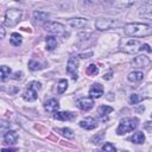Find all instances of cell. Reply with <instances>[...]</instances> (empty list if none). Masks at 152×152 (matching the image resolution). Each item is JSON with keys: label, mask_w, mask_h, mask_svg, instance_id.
<instances>
[{"label": "cell", "mask_w": 152, "mask_h": 152, "mask_svg": "<svg viewBox=\"0 0 152 152\" xmlns=\"http://www.w3.org/2000/svg\"><path fill=\"white\" fill-rule=\"evenodd\" d=\"M21 15H23V12L20 10H17V8L7 10L5 14V24L7 26H15L21 19Z\"/></svg>", "instance_id": "cell-5"}, {"label": "cell", "mask_w": 152, "mask_h": 152, "mask_svg": "<svg viewBox=\"0 0 152 152\" xmlns=\"http://www.w3.org/2000/svg\"><path fill=\"white\" fill-rule=\"evenodd\" d=\"M120 26H125L121 21L116 19H108V18H100L95 21V27L97 30H109V28H116Z\"/></svg>", "instance_id": "cell-4"}, {"label": "cell", "mask_w": 152, "mask_h": 152, "mask_svg": "<svg viewBox=\"0 0 152 152\" xmlns=\"http://www.w3.org/2000/svg\"><path fill=\"white\" fill-rule=\"evenodd\" d=\"M18 140V134L14 132V131H7L5 134H4V142L5 144H8V145H13L15 144Z\"/></svg>", "instance_id": "cell-13"}, {"label": "cell", "mask_w": 152, "mask_h": 152, "mask_svg": "<svg viewBox=\"0 0 152 152\" xmlns=\"http://www.w3.org/2000/svg\"><path fill=\"white\" fill-rule=\"evenodd\" d=\"M44 107H45V109H46L48 112H55V113H56V110L59 108V104H58V101H57V100L50 99V100H48V101L45 102Z\"/></svg>", "instance_id": "cell-17"}, {"label": "cell", "mask_w": 152, "mask_h": 152, "mask_svg": "<svg viewBox=\"0 0 152 152\" xmlns=\"http://www.w3.org/2000/svg\"><path fill=\"white\" fill-rule=\"evenodd\" d=\"M40 87H42V84H40L39 82H37V81H32V82H30V83L27 84V88L34 89L36 91H38V90L40 89Z\"/></svg>", "instance_id": "cell-31"}, {"label": "cell", "mask_w": 152, "mask_h": 152, "mask_svg": "<svg viewBox=\"0 0 152 152\" xmlns=\"http://www.w3.org/2000/svg\"><path fill=\"white\" fill-rule=\"evenodd\" d=\"M45 42H46V50L49 51H52L57 46V39L53 36H48Z\"/></svg>", "instance_id": "cell-21"}, {"label": "cell", "mask_w": 152, "mask_h": 152, "mask_svg": "<svg viewBox=\"0 0 152 152\" xmlns=\"http://www.w3.org/2000/svg\"><path fill=\"white\" fill-rule=\"evenodd\" d=\"M0 71H1V81H6L11 75V68H8L6 65H2Z\"/></svg>", "instance_id": "cell-24"}, {"label": "cell", "mask_w": 152, "mask_h": 152, "mask_svg": "<svg viewBox=\"0 0 152 152\" xmlns=\"http://www.w3.org/2000/svg\"><path fill=\"white\" fill-rule=\"evenodd\" d=\"M103 78H104V80H110V78H112V72H108V74L103 75Z\"/></svg>", "instance_id": "cell-37"}, {"label": "cell", "mask_w": 152, "mask_h": 152, "mask_svg": "<svg viewBox=\"0 0 152 152\" xmlns=\"http://www.w3.org/2000/svg\"><path fill=\"white\" fill-rule=\"evenodd\" d=\"M12 78H13V80H15V81H20V80H23V78H24V72H23V71H17V72H14V74H13Z\"/></svg>", "instance_id": "cell-32"}, {"label": "cell", "mask_w": 152, "mask_h": 152, "mask_svg": "<svg viewBox=\"0 0 152 152\" xmlns=\"http://www.w3.org/2000/svg\"><path fill=\"white\" fill-rule=\"evenodd\" d=\"M131 140H132V142H134V144H142V142L145 141V135H144L142 132H135V133L132 135Z\"/></svg>", "instance_id": "cell-22"}, {"label": "cell", "mask_w": 152, "mask_h": 152, "mask_svg": "<svg viewBox=\"0 0 152 152\" xmlns=\"http://www.w3.org/2000/svg\"><path fill=\"white\" fill-rule=\"evenodd\" d=\"M77 68H78V57H70L66 64V72L69 76H71L72 80H77L78 74H77Z\"/></svg>", "instance_id": "cell-7"}, {"label": "cell", "mask_w": 152, "mask_h": 152, "mask_svg": "<svg viewBox=\"0 0 152 152\" xmlns=\"http://www.w3.org/2000/svg\"><path fill=\"white\" fill-rule=\"evenodd\" d=\"M77 106H78V108L82 109V110H89V109L93 108L94 101H93L91 97H82V99L78 100Z\"/></svg>", "instance_id": "cell-11"}, {"label": "cell", "mask_w": 152, "mask_h": 152, "mask_svg": "<svg viewBox=\"0 0 152 152\" xmlns=\"http://www.w3.org/2000/svg\"><path fill=\"white\" fill-rule=\"evenodd\" d=\"M28 68H30L32 71H37V70H40V69H42V65H40V63H38L37 61L32 59V61L28 62Z\"/></svg>", "instance_id": "cell-27"}, {"label": "cell", "mask_w": 152, "mask_h": 152, "mask_svg": "<svg viewBox=\"0 0 152 152\" xmlns=\"http://www.w3.org/2000/svg\"><path fill=\"white\" fill-rule=\"evenodd\" d=\"M124 31L129 37H147L152 34V26L142 23H129L124 26Z\"/></svg>", "instance_id": "cell-1"}, {"label": "cell", "mask_w": 152, "mask_h": 152, "mask_svg": "<svg viewBox=\"0 0 152 152\" xmlns=\"http://www.w3.org/2000/svg\"><path fill=\"white\" fill-rule=\"evenodd\" d=\"M50 14L46 13V12H43V11H34L33 12V19L37 24H43L45 23L48 19H49Z\"/></svg>", "instance_id": "cell-12"}, {"label": "cell", "mask_w": 152, "mask_h": 152, "mask_svg": "<svg viewBox=\"0 0 152 152\" xmlns=\"http://www.w3.org/2000/svg\"><path fill=\"white\" fill-rule=\"evenodd\" d=\"M89 95L91 99H99L103 95V88L100 83H94L89 89Z\"/></svg>", "instance_id": "cell-10"}, {"label": "cell", "mask_w": 152, "mask_h": 152, "mask_svg": "<svg viewBox=\"0 0 152 152\" xmlns=\"http://www.w3.org/2000/svg\"><path fill=\"white\" fill-rule=\"evenodd\" d=\"M1 152H15V148H2Z\"/></svg>", "instance_id": "cell-36"}, {"label": "cell", "mask_w": 152, "mask_h": 152, "mask_svg": "<svg viewBox=\"0 0 152 152\" xmlns=\"http://www.w3.org/2000/svg\"><path fill=\"white\" fill-rule=\"evenodd\" d=\"M141 45V42L134 38H122L120 40V50L127 53H135L140 51Z\"/></svg>", "instance_id": "cell-2"}, {"label": "cell", "mask_w": 152, "mask_h": 152, "mask_svg": "<svg viewBox=\"0 0 152 152\" xmlns=\"http://www.w3.org/2000/svg\"><path fill=\"white\" fill-rule=\"evenodd\" d=\"M142 77H144V74L141 71H132L127 76L128 81H131V82H139L142 80Z\"/></svg>", "instance_id": "cell-20"}, {"label": "cell", "mask_w": 152, "mask_h": 152, "mask_svg": "<svg viewBox=\"0 0 152 152\" xmlns=\"http://www.w3.org/2000/svg\"><path fill=\"white\" fill-rule=\"evenodd\" d=\"M21 36L19 34V33H17V32H14V33H12L11 34V44L12 45H14V46H19L20 44H21Z\"/></svg>", "instance_id": "cell-23"}, {"label": "cell", "mask_w": 152, "mask_h": 152, "mask_svg": "<svg viewBox=\"0 0 152 152\" xmlns=\"http://www.w3.org/2000/svg\"><path fill=\"white\" fill-rule=\"evenodd\" d=\"M80 126L82 128H86V129H94L97 126V124H96V120L95 119H93V118H86L82 121H80Z\"/></svg>", "instance_id": "cell-14"}, {"label": "cell", "mask_w": 152, "mask_h": 152, "mask_svg": "<svg viewBox=\"0 0 152 152\" xmlns=\"http://www.w3.org/2000/svg\"><path fill=\"white\" fill-rule=\"evenodd\" d=\"M151 118H152V114H151Z\"/></svg>", "instance_id": "cell-40"}, {"label": "cell", "mask_w": 152, "mask_h": 152, "mask_svg": "<svg viewBox=\"0 0 152 152\" xmlns=\"http://www.w3.org/2000/svg\"><path fill=\"white\" fill-rule=\"evenodd\" d=\"M102 152H116V148L114 147L113 144L106 142V144L102 146Z\"/></svg>", "instance_id": "cell-28"}, {"label": "cell", "mask_w": 152, "mask_h": 152, "mask_svg": "<svg viewBox=\"0 0 152 152\" xmlns=\"http://www.w3.org/2000/svg\"><path fill=\"white\" fill-rule=\"evenodd\" d=\"M141 100H142V97L139 96L138 94H132V95L129 96V102H131L132 104H137V103L140 102Z\"/></svg>", "instance_id": "cell-30"}, {"label": "cell", "mask_w": 152, "mask_h": 152, "mask_svg": "<svg viewBox=\"0 0 152 152\" xmlns=\"http://www.w3.org/2000/svg\"><path fill=\"white\" fill-rule=\"evenodd\" d=\"M74 116H75V114H72L71 112H56V113L53 114V118H55V119L62 120V121L71 120Z\"/></svg>", "instance_id": "cell-16"}, {"label": "cell", "mask_w": 152, "mask_h": 152, "mask_svg": "<svg viewBox=\"0 0 152 152\" xmlns=\"http://www.w3.org/2000/svg\"><path fill=\"white\" fill-rule=\"evenodd\" d=\"M140 14L147 19H151L152 20V2H147V4H144L142 7L140 8Z\"/></svg>", "instance_id": "cell-15"}, {"label": "cell", "mask_w": 152, "mask_h": 152, "mask_svg": "<svg viewBox=\"0 0 152 152\" xmlns=\"http://www.w3.org/2000/svg\"><path fill=\"white\" fill-rule=\"evenodd\" d=\"M66 87H68V82H66V80H61L59 82H58V93H64L65 90H66Z\"/></svg>", "instance_id": "cell-29"}, {"label": "cell", "mask_w": 152, "mask_h": 152, "mask_svg": "<svg viewBox=\"0 0 152 152\" xmlns=\"http://www.w3.org/2000/svg\"><path fill=\"white\" fill-rule=\"evenodd\" d=\"M113 112V108L110 106H100L99 107V114L102 120H107V115Z\"/></svg>", "instance_id": "cell-19"}, {"label": "cell", "mask_w": 152, "mask_h": 152, "mask_svg": "<svg viewBox=\"0 0 152 152\" xmlns=\"http://www.w3.org/2000/svg\"><path fill=\"white\" fill-rule=\"evenodd\" d=\"M23 97H24V100H25V101H28V102H31V101H34V100L37 99V91H36L34 89L27 88V89L24 91V94H23Z\"/></svg>", "instance_id": "cell-18"}, {"label": "cell", "mask_w": 152, "mask_h": 152, "mask_svg": "<svg viewBox=\"0 0 152 152\" xmlns=\"http://www.w3.org/2000/svg\"><path fill=\"white\" fill-rule=\"evenodd\" d=\"M142 50H145V51H147V52H151V51H152V49L150 48L148 44H142L141 48H140V51H142Z\"/></svg>", "instance_id": "cell-34"}, {"label": "cell", "mask_w": 152, "mask_h": 152, "mask_svg": "<svg viewBox=\"0 0 152 152\" xmlns=\"http://www.w3.org/2000/svg\"><path fill=\"white\" fill-rule=\"evenodd\" d=\"M124 152H128V151H124Z\"/></svg>", "instance_id": "cell-39"}, {"label": "cell", "mask_w": 152, "mask_h": 152, "mask_svg": "<svg viewBox=\"0 0 152 152\" xmlns=\"http://www.w3.org/2000/svg\"><path fill=\"white\" fill-rule=\"evenodd\" d=\"M150 64V58L144 56V55H140V56H137L133 61H132V65L134 68H145Z\"/></svg>", "instance_id": "cell-8"}, {"label": "cell", "mask_w": 152, "mask_h": 152, "mask_svg": "<svg viewBox=\"0 0 152 152\" xmlns=\"http://www.w3.org/2000/svg\"><path fill=\"white\" fill-rule=\"evenodd\" d=\"M86 71H87V74L89 76H95V75L99 74V68L95 64H90V65H88V68H87Z\"/></svg>", "instance_id": "cell-25"}, {"label": "cell", "mask_w": 152, "mask_h": 152, "mask_svg": "<svg viewBox=\"0 0 152 152\" xmlns=\"http://www.w3.org/2000/svg\"><path fill=\"white\" fill-rule=\"evenodd\" d=\"M137 126H138V119L137 118H125L120 121V124L116 128V133L119 135L126 134V133L135 129Z\"/></svg>", "instance_id": "cell-3"}, {"label": "cell", "mask_w": 152, "mask_h": 152, "mask_svg": "<svg viewBox=\"0 0 152 152\" xmlns=\"http://www.w3.org/2000/svg\"><path fill=\"white\" fill-rule=\"evenodd\" d=\"M0 32H1V38H4L5 37V28H4V26H0Z\"/></svg>", "instance_id": "cell-38"}, {"label": "cell", "mask_w": 152, "mask_h": 152, "mask_svg": "<svg viewBox=\"0 0 152 152\" xmlns=\"http://www.w3.org/2000/svg\"><path fill=\"white\" fill-rule=\"evenodd\" d=\"M44 28L48 31V32H51V33H55V34H58V36H68L69 33L66 32V28L63 24L61 23H56V21H48L46 24H44Z\"/></svg>", "instance_id": "cell-6"}, {"label": "cell", "mask_w": 152, "mask_h": 152, "mask_svg": "<svg viewBox=\"0 0 152 152\" xmlns=\"http://www.w3.org/2000/svg\"><path fill=\"white\" fill-rule=\"evenodd\" d=\"M102 139H103V133L101 132V133H100V134H99L97 137H94V138L91 139V141H93L94 144H96V145H99V144L101 142V140H102Z\"/></svg>", "instance_id": "cell-33"}, {"label": "cell", "mask_w": 152, "mask_h": 152, "mask_svg": "<svg viewBox=\"0 0 152 152\" xmlns=\"http://www.w3.org/2000/svg\"><path fill=\"white\" fill-rule=\"evenodd\" d=\"M91 55H93V52H91V51H89V52H87V53H81L78 57H80V58H89Z\"/></svg>", "instance_id": "cell-35"}, {"label": "cell", "mask_w": 152, "mask_h": 152, "mask_svg": "<svg viewBox=\"0 0 152 152\" xmlns=\"http://www.w3.org/2000/svg\"><path fill=\"white\" fill-rule=\"evenodd\" d=\"M56 131L59 132L65 138H74V132L70 128H61V129H56Z\"/></svg>", "instance_id": "cell-26"}, {"label": "cell", "mask_w": 152, "mask_h": 152, "mask_svg": "<svg viewBox=\"0 0 152 152\" xmlns=\"http://www.w3.org/2000/svg\"><path fill=\"white\" fill-rule=\"evenodd\" d=\"M66 23L75 28H82L88 25V19L87 18H71Z\"/></svg>", "instance_id": "cell-9"}]
</instances>
